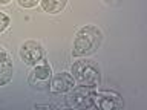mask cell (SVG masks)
Returning <instances> with one entry per match:
<instances>
[{
	"mask_svg": "<svg viewBox=\"0 0 147 110\" xmlns=\"http://www.w3.org/2000/svg\"><path fill=\"white\" fill-rule=\"evenodd\" d=\"M95 101V90L92 87H74L71 92H67L66 103L72 109H92Z\"/></svg>",
	"mask_w": 147,
	"mask_h": 110,
	"instance_id": "3",
	"label": "cell"
},
{
	"mask_svg": "<svg viewBox=\"0 0 147 110\" xmlns=\"http://www.w3.org/2000/svg\"><path fill=\"white\" fill-rule=\"evenodd\" d=\"M103 41V32L94 25H86L77 32L74 40V57H87L100 48Z\"/></svg>",
	"mask_w": 147,
	"mask_h": 110,
	"instance_id": "1",
	"label": "cell"
},
{
	"mask_svg": "<svg viewBox=\"0 0 147 110\" xmlns=\"http://www.w3.org/2000/svg\"><path fill=\"white\" fill-rule=\"evenodd\" d=\"M22 8H34L40 3V0H17Z\"/></svg>",
	"mask_w": 147,
	"mask_h": 110,
	"instance_id": "11",
	"label": "cell"
},
{
	"mask_svg": "<svg viewBox=\"0 0 147 110\" xmlns=\"http://www.w3.org/2000/svg\"><path fill=\"white\" fill-rule=\"evenodd\" d=\"M9 23H11V20H9V17H8L5 12H0V34H2V32H5V31L8 29Z\"/></svg>",
	"mask_w": 147,
	"mask_h": 110,
	"instance_id": "10",
	"label": "cell"
},
{
	"mask_svg": "<svg viewBox=\"0 0 147 110\" xmlns=\"http://www.w3.org/2000/svg\"><path fill=\"white\" fill-rule=\"evenodd\" d=\"M45 57V49L38 41L28 40L20 46V58L28 66H35Z\"/></svg>",
	"mask_w": 147,
	"mask_h": 110,
	"instance_id": "6",
	"label": "cell"
},
{
	"mask_svg": "<svg viewBox=\"0 0 147 110\" xmlns=\"http://www.w3.org/2000/svg\"><path fill=\"white\" fill-rule=\"evenodd\" d=\"M35 109H52V105H49V104H45V105H41V104H35Z\"/></svg>",
	"mask_w": 147,
	"mask_h": 110,
	"instance_id": "12",
	"label": "cell"
},
{
	"mask_svg": "<svg viewBox=\"0 0 147 110\" xmlns=\"http://www.w3.org/2000/svg\"><path fill=\"white\" fill-rule=\"evenodd\" d=\"M12 57L3 46H0V86H6L12 80Z\"/></svg>",
	"mask_w": 147,
	"mask_h": 110,
	"instance_id": "8",
	"label": "cell"
},
{
	"mask_svg": "<svg viewBox=\"0 0 147 110\" xmlns=\"http://www.w3.org/2000/svg\"><path fill=\"white\" fill-rule=\"evenodd\" d=\"M11 0H0V5H8Z\"/></svg>",
	"mask_w": 147,
	"mask_h": 110,
	"instance_id": "13",
	"label": "cell"
},
{
	"mask_svg": "<svg viewBox=\"0 0 147 110\" xmlns=\"http://www.w3.org/2000/svg\"><path fill=\"white\" fill-rule=\"evenodd\" d=\"M51 80H52V69H51L49 63L35 64L28 75V82L35 90H48Z\"/></svg>",
	"mask_w": 147,
	"mask_h": 110,
	"instance_id": "4",
	"label": "cell"
},
{
	"mask_svg": "<svg viewBox=\"0 0 147 110\" xmlns=\"http://www.w3.org/2000/svg\"><path fill=\"white\" fill-rule=\"evenodd\" d=\"M74 87H75V80H74V76L67 72H61V73H57V75L51 80L49 90L55 95H61V93L71 92Z\"/></svg>",
	"mask_w": 147,
	"mask_h": 110,
	"instance_id": "7",
	"label": "cell"
},
{
	"mask_svg": "<svg viewBox=\"0 0 147 110\" xmlns=\"http://www.w3.org/2000/svg\"><path fill=\"white\" fill-rule=\"evenodd\" d=\"M67 0H40V6L48 14H58L66 6Z\"/></svg>",
	"mask_w": 147,
	"mask_h": 110,
	"instance_id": "9",
	"label": "cell"
},
{
	"mask_svg": "<svg viewBox=\"0 0 147 110\" xmlns=\"http://www.w3.org/2000/svg\"><path fill=\"white\" fill-rule=\"evenodd\" d=\"M123 98L121 95L113 90H100L95 92V101L94 107L101 109V110H118L123 109Z\"/></svg>",
	"mask_w": 147,
	"mask_h": 110,
	"instance_id": "5",
	"label": "cell"
},
{
	"mask_svg": "<svg viewBox=\"0 0 147 110\" xmlns=\"http://www.w3.org/2000/svg\"><path fill=\"white\" fill-rule=\"evenodd\" d=\"M71 75L74 76L75 82L84 87L95 89L101 82L100 67L94 61H89V60H80V61L74 63L71 67Z\"/></svg>",
	"mask_w": 147,
	"mask_h": 110,
	"instance_id": "2",
	"label": "cell"
}]
</instances>
